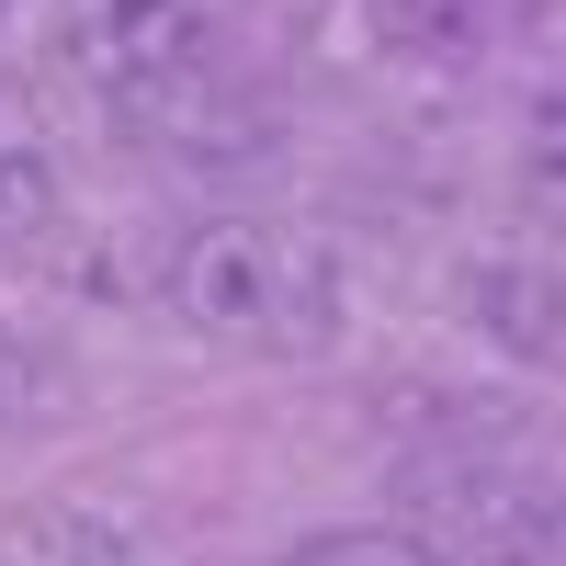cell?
Returning <instances> with one entry per match:
<instances>
[{
	"instance_id": "obj_1",
	"label": "cell",
	"mask_w": 566,
	"mask_h": 566,
	"mask_svg": "<svg viewBox=\"0 0 566 566\" xmlns=\"http://www.w3.org/2000/svg\"><path fill=\"white\" fill-rule=\"evenodd\" d=\"M159 306L239 363H317L340 340V261L283 216H193L159 261Z\"/></svg>"
},
{
	"instance_id": "obj_2",
	"label": "cell",
	"mask_w": 566,
	"mask_h": 566,
	"mask_svg": "<svg viewBox=\"0 0 566 566\" xmlns=\"http://www.w3.org/2000/svg\"><path fill=\"white\" fill-rule=\"evenodd\" d=\"M57 57L125 136H159V148H193L227 114L216 0H57Z\"/></svg>"
},
{
	"instance_id": "obj_3",
	"label": "cell",
	"mask_w": 566,
	"mask_h": 566,
	"mask_svg": "<svg viewBox=\"0 0 566 566\" xmlns=\"http://www.w3.org/2000/svg\"><path fill=\"white\" fill-rule=\"evenodd\" d=\"M408 533L442 566H533L566 533V488L510 476L499 453H442V464H408Z\"/></svg>"
},
{
	"instance_id": "obj_4",
	"label": "cell",
	"mask_w": 566,
	"mask_h": 566,
	"mask_svg": "<svg viewBox=\"0 0 566 566\" xmlns=\"http://www.w3.org/2000/svg\"><path fill=\"white\" fill-rule=\"evenodd\" d=\"M464 317H476V340L522 374H566V272L533 261V250H499L464 272Z\"/></svg>"
},
{
	"instance_id": "obj_5",
	"label": "cell",
	"mask_w": 566,
	"mask_h": 566,
	"mask_svg": "<svg viewBox=\"0 0 566 566\" xmlns=\"http://www.w3.org/2000/svg\"><path fill=\"white\" fill-rule=\"evenodd\" d=\"M363 23L386 57H419V69H476L499 45H522L544 23V0H363Z\"/></svg>"
},
{
	"instance_id": "obj_6",
	"label": "cell",
	"mask_w": 566,
	"mask_h": 566,
	"mask_svg": "<svg viewBox=\"0 0 566 566\" xmlns=\"http://www.w3.org/2000/svg\"><path fill=\"white\" fill-rule=\"evenodd\" d=\"M0 566H136V533L91 499H23L0 510Z\"/></svg>"
},
{
	"instance_id": "obj_7",
	"label": "cell",
	"mask_w": 566,
	"mask_h": 566,
	"mask_svg": "<svg viewBox=\"0 0 566 566\" xmlns=\"http://www.w3.org/2000/svg\"><path fill=\"white\" fill-rule=\"evenodd\" d=\"M57 239H69V181H57V159L0 136V261H45Z\"/></svg>"
},
{
	"instance_id": "obj_8",
	"label": "cell",
	"mask_w": 566,
	"mask_h": 566,
	"mask_svg": "<svg viewBox=\"0 0 566 566\" xmlns=\"http://www.w3.org/2000/svg\"><path fill=\"white\" fill-rule=\"evenodd\" d=\"M283 566H442V555L419 544L408 522H328V533H306Z\"/></svg>"
},
{
	"instance_id": "obj_9",
	"label": "cell",
	"mask_w": 566,
	"mask_h": 566,
	"mask_svg": "<svg viewBox=\"0 0 566 566\" xmlns=\"http://www.w3.org/2000/svg\"><path fill=\"white\" fill-rule=\"evenodd\" d=\"M533 181L566 193V91H544V114H533Z\"/></svg>"
},
{
	"instance_id": "obj_10",
	"label": "cell",
	"mask_w": 566,
	"mask_h": 566,
	"mask_svg": "<svg viewBox=\"0 0 566 566\" xmlns=\"http://www.w3.org/2000/svg\"><path fill=\"white\" fill-rule=\"evenodd\" d=\"M0 12H12V0H0Z\"/></svg>"
}]
</instances>
